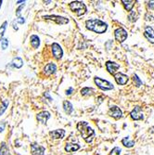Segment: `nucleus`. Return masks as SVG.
<instances>
[{"mask_svg":"<svg viewBox=\"0 0 154 155\" xmlns=\"http://www.w3.org/2000/svg\"><path fill=\"white\" fill-rule=\"evenodd\" d=\"M85 26L88 30L97 34H103L108 29V24L99 19H91L85 21Z\"/></svg>","mask_w":154,"mask_h":155,"instance_id":"obj_1","label":"nucleus"},{"mask_svg":"<svg viewBox=\"0 0 154 155\" xmlns=\"http://www.w3.org/2000/svg\"><path fill=\"white\" fill-rule=\"evenodd\" d=\"M76 128H77V130L80 132L82 137L85 139L86 143L92 142L94 136H95V132L86 122H79L76 125Z\"/></svg>","mask_w":154,"mask_h":155,"instance_id":"obj_2","label":"nucleus"},{"mask_svg":"<svg viewBox=\"0 0 154 155\" xmlns=\"http://www.w3.org/2000/svg\"><path fill=\"white\" fill-rule=\"evenodd\" d=\"M69 8L72 11H73L77 16H82L86 12L85 5L81 1H72L69 4Z\"/></svg>","mask_w":154,"mask_h":155,"instance_id":"obj_3","label":"nucleus"},{"mask_svg":"<svg viewBox=\"0 0 154 155\" xmlns=\"http://www.w3.org/2000/svg\"><path fill=\"white\" fill-rule=\"evenodd\" d=\"M95 84L101 89V90H104V91H108V90H111L113 89V85L111 83H110L107 80H104L102 78H99V77H95Z\"/></svg>","mask_w":154,"mask_h":155,"instance_id":"obj_4","label":"nucleus"},{"mask_svg":"<svg viewBox=\"0 0 154 155\" xmlns=\"http://www.w3.org/2000/svg\"><path fill=\"white\" fill-rule=\"evenodd\" d=\"M114 36H115L116 41H118L119 43H123L127 38V32L124 28L120 27L114 31Z\"/></svg>","mask_w":154,"mask_h":155,"instance_id":"obj_5","label":"nucleus"},{"mask_svg":"<svg viewBox=\"0 0 154 155\" xmlns=\"http://www.w3.org/2000/svg\"><path fill=\"white\" fill-rule=\"evenodd\" d=\"M43 19L47 20V21H52L58 24H66L69 22L68 19L61 17V16H58V15H47V16H44Z\"/></svg>","mask_w":154,"mask_h":155,"instance_id":"obj_6","label":"nucleus"},{"mask_svg":"<svg viewBox=\"0 0 154 155\" xmlns=\"http://www.w3.org/2000/svg\"><path fill=\"white\" fill-rule=\"evenodd\" d=\"M130 116L131 118L135 121H139V120H143L144 119V115L142 112V109H141L139 106H136L132 111L130 112Z\"/></svg>","mask_w":154,"mask_h":155,"instance_id":"obj_7","label":"nucleus"},{"mask_svg":"<svg viewBox=\"0 0 154 155\" xmlns=\"http://www.w3.org/2000/svg\"><path fill=\"white\" fill-rule=\"evenodd\" d=\"M51 47H52V54H53L54 58L57 60H60L63 56V50H62L61 47L58 43H53Z\"/></svg>","mask_w":154,"mask_h":155,"instance_id":"obj_8","label":"nucleus"},{"mask_svg":"<svg viewBox=\"0 0 154 155\" xmlns=\"http://www.w3.org/2000/svg\"><path fill=\"white\" fill-rule=\"evenodd\" d=\"M109 115L111 116V117H113L114 119L118 120V119L122 118L123 111H122V110L119 107H117V106H112L109 110Z\"/></svg>","mask_w":154,"mask_h":155,"instance_id":"obj_9","label":"nucleus"},{"mask_svg":"<svg viewBox=\"0 0 154 155\" xmlns=\"http://www.w3.org/2000/svg\"><path fill=\"white\" fill-rule=\"evenodd\" d=\"M113 75H114V79L116 81V83L121 86H124L125 84H127L128 80H129V77L122 73H117Z\"/></svg>","mask_w":154,"mask_h":155,"instance_id":"obj_10","label":"nucleus"},{"mask_svg":"<svg viewBox=\"0 0 154 155\" xmlns=\"http://www.w3.org/2000/svg\"><path fill=\"white\" fill-rule=\"evenodd\" d=\"M45 150H46V149L43 146L38 145L37 143L31 144V152L33 155H44Z\"/></svg>","mask_w":154,"mask_h":155,"instance_id":"obj_11","label":"nucleus"},{"mask_svg":"<svg viewBox=\"0 0 154 155\" xmlns=\"http://www.w3.org/2000/svg\"><path fill=\"white\" fill-rule=\"evenodd\" d=\"M144 36L146 37V39L151 43L154 44V30L150 26H146L144 29Z\"/></svg>","mask_w":154,"mask_h":155,"instance_id":"obj_12","label":"nucleus"},{"mask_svg":"<svg viewBox=\"0 0 154 155\" xmlns=\"http://www.w3.org/2000/svg\"><path fill=\"white\" fill-rule=\"evenodd\" d=\"M120 68V64L114 62V61H107L106 62V69L107 71L111 73V74H115L116 71Z\"/></svg>","mask_w":154,"mask_h":155,"instance_id":"obj_13","label":"nucleus"},{"mask_svg":"<svg viewBox=\"0 0 154 155\" xmlns=\"http://www.w3.org/2000/svg\"><path fill=\"white\" fill-rule=\"evenodd\" d=\"M49 118H50V113L47 111H43L36 115V119L43 124H47V122L48 121Z\"/></svg>","mask_w":154,"mask_h":155,"instance_id":"obj_14","label":"nucleus"},{"mask_svg":"<svg viewBox=\"0 0 154 155\" xmlns=\"http://www.w3.org/2000/svg\"><path fill=\"white\" fill-rule=\"evenodd\" d=\"M57 71V66L56 64L53 62H50L48 63L47 65H46V67L44 68V73L46 75H50V74H53L55 73Z\"/></svg>","mask_w":154,"mask_h":155,"instance_id":"obj_15","label":"nucleus"},{"mask_svg":"<svg viewBox=\"0 0 154 155\" xmlns=\"http://www.w3.org/2000/svg\"><path fill=\"white\" fill-rule=\"evenodd\" d=\"M49 135L54 139H59V138L64 137V136H65V131H64L63 129H57V130L50 131Z\"/></svg>","mask_w":154,"mask_h":155,"instance_id":"obj_16","label":"nucleus"},{"mask_svg":"<svg viewBox=\"0 0 154 155\" xmlns=\"http://www.w3.org/2000/svg\"><path fill=\"white\" fill-rule=\"evenodd\" d=\"M63 109L68 115H70L73 111V107L72 105V103L68 100H64L63 101Z\"/></svg>","mask_w":154,"mask_h":155,"instance_id":"obj_17","label":"nucleus"},{"mask_svg":"<svg viewBox=\"0 0 154 155\" xmlns=\"http://www.w3.org/2000/svg\"><path fill=\"white\" fill-rule=\"evenodd\" d=\"M122 144L126 148H132L135 146V141L132 140L129 137H125L122 139Z\"/></svg>","mask_w":154,"mask_h":155,"instance_id":"obj_18","label":"nucleus"},{"mask_svg":"<svg viewBox=\"0 0 154 155\" xmlns=\"http://www.w3.org/2000/svg\"><path fill=\"white\" fill-rule=\"evenodd\" d=\"M31 45L34 48H38L40 46V38L36 34H33L31 36Z\"/></svg>","mask_w":154,"mask_h":155,"instance_id":"obj_19","label":"nucleus"},{"mask_svg":"<svg viewBox=\"0 0 154 155\" xmlns=\"http://www.w3.org/2000/svg\"><path fill=\"white\" fill-rule=\"evenodd\" d=\"M80 149V146L78 144H73V143H67L65 146V150L67 152H74Z\"/></svg>","mask_w":154,"mask_h":155,"instance_id":"obj_20","label":"nucleus"},{"mask_svg":"<svg viewBox=\"0 0 154 155\" xmlns=\"http://www.w3.org/2000/svg\"><path fill=\"white\" fill-rule=\"evenodd\" d=\"M122 3H123V5H124V8L127 10V11H131L132 10V8H133V7L135 6V3H136V1H126V0H123L122 1Z\"/></svg>","mask_w":154,"mask_h":155,"instance_id":"obj_21","label":"nucleus"},{"mask_svg":"<svg viewBox=\"0 0 154 155\" xmlns=\"http://www.w3.org/2000/svg\"><path fill=\"white\" fill-rule=\"evenodd\" d=\"M12 64H13V66H14V67L20 69V68H21L22 65H23V60H22L21 58L16 57V58H14L13 60H12Z\"/></svg>","mask_w":154,"mask_h":155,"instance_id":"obj_22","label":"nucleus"},{"mask_svg":"<svg viewBox=\"0 0 154 155\" xmlns=\"http://www.w3.org/2000/svg\"><path fill=\"white\" fill-rule=\"evenodd\" d=\"M0 155H11L5 142H2L1 147H0Z\"/></svg>","mask_w":154,"mask_h":155,"instance_id":"obj_23","label":"nucleus"},{"mask_svg":"<svg viewBox=\"0 0 154 155\" xmlns=\"http://www.w3.org/2000/svg\"><path fill=\"white\" fill-rule=\"evenodd\" d=\"M94 93V89L92 87H84L81 89V94L83 96H88L92 95Z\"/></svg>","mask_w":154,"mask_h":155,"instance_id":"obj_24","label":"nucleus"},{"mask_svg":"<svg viewBox=\"0 0 154 155\" xmlns=\"http://www.w3.org/2000/svg\"><path fill=\"white\" fill-rule=\"evenodd\" d=\"M137 19H138V15L136 14V12L131 10L129 15H128V21H131V22H135V21H137Z\"/></svg>","mask_w":154,"mask_h":155,"instance_id":"obj_25","label":"nucleus"},{"mask_svg":"<svg viewBox=\"0 0 154 155\" xmlns=\"http://www.w3.org/2000/svg\"><path fill=\"white\" fill-rule=\"evenodd\" d=\"M8 99H5L3 102H2V104H1V107H0V116H1L4 112H5V111L7 110V108L8 107Z\"/></svg>","mask_w":154,"mask_h":155,"instance_id":"obj_26","label":"nucleus"},{"mask_svg":"<svg viewBox=\"0 0 154 155\" xmlns=\"http://www.w3.org/2000/svg\"><path fill=\"white\" fill-rule=\"evenodd\" d=\"M7 25H8V22L7 21H4V23L1 25V27H0V40H1V38L3 37L4 34H5V31H6V28H7Z\"/></svg>","mask_w":154,"mask_h":155,"instance_id":"obj_27","label":"nucleus"},{"mask_svg":"<svg viewBox=\"0 0 154 155\" xmlns=\"http://www.w3.org/2000/svg\"><path fill=\"white\" fill-rule=\"evenodd\" d=\"M133 81H134L135 85H136L137 87H139L141 85H142V81H141V80L139 79V77H138L136 74H134V75H133Z\"/></svg>","mask_w":154,"mask_h":155,"instance_id":"obj_28","label":"nucleus"},{"mask_svg":"<svg viewBox=\"0 0 154 155\" xmlns=\"http://www.w3.org/2000/svg\"><path fill=\"white\" fill-rule=\"evenodd\" d=\"M121 151H122V150L119 147H115V148H113L111 150L110 155H120L121 154Z\"/></svg>","mask_w":154,"mask_h":155,"instance_id":"obj_29","label":"nucleus"},{"mask_svg":"<svg viewBox=\"0 0 154 155\" xmlns=\"http://www.w3.org/2000/svg\"><path fill=\"white\" fill-rule=\"evenodd\" d=\"M1 46H2V49L3 50L7 49V47H8V40L7 39V38H4V39L1 41Z\"/></svg>","mask_w":154,"mask_h":155,"instance_id":"obj_30","label":"nucleus"},{"mask_svg":"<svg viewBox=\"0 0 154 155\" xmlns=\"http://www.w3.org/2000/svg\"><path fill=\"white\" fill-rule=\"evenodd\" d=\"M24 6H25V5L23 4V5L20 6V7H19V8H17V10H16V15H17V16H20V15H21V9H22V8H24Z\"/></svg>","mask_w":154,"mask_h":155,"instance_id":"obj_31","label":"nucleus"},{"mask_svg":"<svg viewBox=\"0 0 154 155\" xmlns=\"http://www.w3.org/2000/svg\"><path fill=\"white\" fill-rule=\"evenodd\" d=\"M148 7H149V9L154 10V1H149V2H148Z\"/></svg>","mask_w":154,"mask_h":155,"instance_id":"obj_32","label":"nucleus"},{"mask_svg":"<svg viewBox=\"0 0 154 155\" xmlns=\"http://www.w3.org/2000/svg\"><path fill=\"white\" fill-rule=\"evenodd\" d=\"M17 22H19V23H21V24H23V23L25 22V20H24V18H22V17H19V18L17 19Z\"/></svg>","mask_w":154,"mask_h":155,"instance_id":"obj_33","label":"nucleus"},{"mask_svg":"<svg viewBox=\"0 0 154 155\" xmlns=\"http://www.w3.org/2000/svg\"><path fill=\"white\" fill-rule=\"evenodd\" d=\"M5 123H0V132H3L5 130Z\"/></svg>","mask_w":154,"mask_h":155,"instance_id":"obj_34","label":"nucleus"},{"mask_svg":"<svg viewBox=\"0 0 154 155\" xmlns=\"http://www.w3.org/2000/svg\"><path fill=\"white\" fill-rule=\"evenodd\" d=\"M72 91H73V88H72V87H70V88L67 90V91H66V95H67V96L71 95V94L72 93Z\"/></svg>","mask_w":154,"mask_h":155,"instance_id":"obj_35","label":"nucleus"},{"mask_svg":"<svg viewBox=\"0 0 154 155\" xmlns=\"http://www.w3.org/2000/svg\"><path fill=\"white\" fill-rule=\"evenodd\" d=\"M45 97H47V98H48L49 100H52V98H50V96L48 95V93H45Z\"/></svg>","mask_w":154,"mask_h":155,"instance_id":"obj_36","label":"nucleus"},{"mask_svg":"<svg viewBox=\"0 0 154 155\" xmlns=\"http://www.w3.org/2000/svg\"><path fill=\"white\" fill-rule=\"evenodd\" d=\"M17 3H18V4H20V3H25V1H23V0H21V1H17Z\"/></svg>","mask_w":154,"mask_h":155,"instance_id":"obj_37","label":"nucleus"},{"mask_svg":"<svg viewBox=\"0 0 154 155\" xmlns=\"http://www.w3.org/2000/svg\"><path fill=\"white\" fill-rule=\"evenodd\" d=\"M1 4H2V1H0V6H1Z\"/></svg>","mask_w":154,"mask_h":155,"instance_id":"obj_38","label":"nucleus"}]
</instances>
